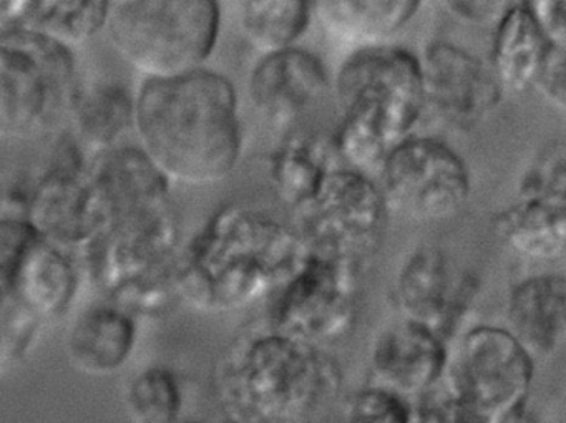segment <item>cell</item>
<instances>
[{
  "label": "cell",
  "mask_w": 566,
  "mask_h": 423,
  "mask_svg": "<svg viewBox=\"0 0 566 423\" xmlns=\"http://www.w3.org/2000/svg\"><path fill=\"white\" fill-rule=\"evenodd\" d=\"M530 14L545 41L553 47L566 49V4L563 0L526 2Z\"/></svg>",
  "instance_id": "obj_33"
},
{
  "label": "cell",
  "mask_w": 566,
  "mask_h": 423,
  "mask_svg": "<svg viewBox=\"0 0 566 423\" xmlns=\"http://www.w3.org/2000/svg\"><path fill=\"white\" fill-rule=\"evenodd\" d=\"M306 254L296 230L273 214L224 204L181 244L175 293L198 313H238L273 296Z\"/></svg>",
  "instance_id": "obj_1"
},
{
  "label": "cell",
  "mask_w": 566,
  "mask_h": 423,
  "mask_svg": "<svg viewBox=\"0 0 566 423\" xmlns=\"http://www.w3.org/2000/svg\"><path fill=\"white\" fill-rule=\"evenodd\" d=\"M496 423H545L542 419L535 415L528 406L522 405L520 409L513 410V412L506 413L505 416L499 420Z\"/></svg>",
  "instance_id": "obj_35"
},
{
  "label": "cell",
  "mask_w": 566,
  "mask_h": 423,
  "mask_svg": "<svg viewBox=\"0 0 566 423\" xmlns=\"http://www.w3.org/2000/svg\"><path fill=\"white\" fill-rule=\"evenodd\" d=\"M360 263L307 251L296 273L273 294L270 329L321 347L353 329Z\"/></svg>",
  "instance_id": "obj_10"
},
{
  "label": "cell",
  "mask_w": 566,
  "mask_h": 423,
  "mask_svg": "<svg viewBox=\"0 0 566 423\" xmlns=\"http://www.w3.org/2000/svg\"><path fill=\"white\" fill-rule=\"evenodd\" d=\"M516 198L566 201L565 141H552L538 151L520 177Z\"/></svg>",
  "instance_id": "obj_29"
},
{
  "label": "cell",
  "mask_w": 566,
  "mask_h": 423,
  "mask_svg": "<svg viewBox=\"0 0 566 423\" xmlns=\"http://www.w3.org/2000/svg\"><path fill=\"white\" fill-rule=\"evenodd\" d=\"M327 88L329 74L323 61L297 45L260 57L248 78L254 112L276 130H290Z\"/></svg>",
  "instance_id": "obj_16"
},
{
  "label": "cell",
  "mask_w": 566,
  "mask_h": 423,
  "mask_svg": "<svg viewBox=\"0 0 566 423\" xmlns=\"http://www.w3.org/2000/svg\"><path fill=\"white\" fill-rule=\"evenodd\" d=\"M334 91L339 124L331 141L337 157L360 173L379 170L426 112L419 57L394 45L354 51Z\"/></svg>",
  "instance_id": "obj_4"
},
{
  "label": "cell",
  "mask_w": 566,
  "mask_h": 423,
  "mask_svg": "<svg viewBox=\"0 0 566 423\" xmlns=\"http://www.w3.org/2000/svg\"><path fill=\"white\" fill-rule=\"evenodd\" d=\"M87 173L104 207L107 228L171 208V184L138 147L118 145L95 155Z\"/></svg>",
  "instance_id": "obj_17"
},
{
  "label": "cell",
  "mask_w": 566,
  "mask_h": 423,
  "mask_svg": "<svg viewBox=\"0 0 566 423\" xmlns=\"http://www.w3.org/2000/svg\"><path fill=\"white\" fill-rule=\"evenodd\" d=\"M134 131L168 183L213 187L233 173L243 150L237 88L210 68L144 81L135 94Z\"/></svg>",
  "instance_id": "obj_2"
},
{
  "label": "cell",
  "mask_w": 566,
  "mask_h": 423,
  "mask_svg": "<svg viewBox=\"0 0 566 423\" xmlns=\"http://www.w3.org/2000/svg\"><path fill=\"white\" fill-rule=\"evenodd\" d=\"M135 95L120 84H102L81 92L72 121L78 141L95 155L120 145L122 138L134 130Z\"/></svg>",
  "instance_id": "obj_26"
},
{
  "label": "cell",
  "mask_w": 566,
  "mask_h": 423,
  "mask_svg": "<svg viewBox=\"0 0 566 423\" xmlns=\"http://www.w3.org/2000/svg\"><path fill=\"white\" fill-rule=\"evenodd\" d=\"M535 91L553 110H566V49L549 47L533 82Z\"/></svg>",
  "instance_id": "obj_31"
},
{
  "label": "cell",
  "mask_w": 566,
  "mask_h": 423,
  "mask_svg": "<svg viewBox=\"0 0 566 423\" xmlns=\"http://www.w3.org/2000/svg\"><path fill=\"white\" fill-rule=\"evenodd\" d=\"M71 49L31 32H0V138L32 140L57 131L81 95Z\"/></svg>",
  "instance_id": "obj_8"
},
{
  "label": "cell",
  "mask_w": 566,
  "mask_h": 423,
  "mask_svg": "<svg viewBox=\"0 0 566 423\" xmlns=\"http://www.w3.org/2000/svg\"><path fill=\"white\" fill-rule=\"evenodd\" d=\"M447 357V342L400 317L377 334L370 367L379 387L410 400L442 382Z\"/></svg>",
  "instance_id": "obj_18"
},
{
  "label": "cell",
  "mask_w": 566,
  "mask_h": 423,
  "mask_svg": "<svg viewBox=\"0 0 566 423\" xmlns=\"http://www.w3.org/2000/svg\"><path fill=\"white\" fill-rule=\"evenodd\" d=\"M535 359L496 326H476L449 350L442 383L467 412L499 422L525 405Z\"/></svg>",
  "instance_id": "obj_9"
},
{
  "label": "cell",
  "mask_w": 566,
  "mask_h": 423,
  "mask_svg": "<svg viewBox=\"0 0 566 423\" xmlns=\"http://www.w3.org/2000/svg\"><path fill=\"white\" fill-rule=\"evenodd\" d=\"M181 250L174 208L111 224L85 250L88 271L107 303L132 316L164 314L175 293Z\"/></svg>",
  "instance_id": "obj_7"
},
{
  "label": "cell",
  "mask_w": 566,
  "mask_h": 423,
  "mask_svg": "<svg viewBox=\"0 0 566 423\" xmlns=\"http://www.w3.org/2000/svg\"><path fill=\"white\" fill-rule=\"evenodd\" d=\"M107 14V0L0 2L2 29L31 32L71 51L97 38L105 29Z\"/></svg>",
  "instance_id": "obj_22"
},
{
  "label": "cell",
  "mask_w": 566,
  "mask_h": 423,
  "mask_svg": "<svg viewBox=\"0 0 566 423\" xmlns=\"http://www.w3.org/2000/svg\"><path fill=\"white\" fill-rule=\"evenodd\" d=\"M132 423H185L187 395L170 367L150 366L137 373L125 390Z\"/></svg>",
  "instance_id": "obj_28"
},
{
  "label": "cell",
  "mask_w": 566,
  "mask_h": 423,
  "mask_svg": "<svg viewBox=\"0 0 566 423\" xmlns=\"http://www.w3.org/2000/svg\"><path fill=\"white\" fill-rule=\"evenodd\" d=\"M69 251L22 216H0V376L34 349L42 329L65 316L78 293Z\"/></svg>",
  "instance_id": "obj_5"
},
{
  "label": "cell",
  "mask_w": 566,
  "mask_h": 423,
  "mask_svg": "<svg viewBox=\"0 0 566 423\" xmlns=\"http://www.w3.org/2000/svg\"><path fill=\"white\" fill-rule=\"evenodd\" d=\"M479 293V276L437 246L410 251L394 279L400 317L426 327L443 342L459 332Z\"/></svg>",
  "instance_id": "obj_13"
},
{
  "label": "cell",
  "mask_w": 566,
  "mask_h": 423,
  "mask_svg": "<svg viewBox=\"0 0 566 423\" xmlns=\"http://www.w3.org/2000/svg\"><path fill=\"white\" fill-rule=\"evenodd\" d=\"M313 21V2L248 0L240 4V29L248 44L264 57L296 47Z\"/></svg>",
  "instance_id": "obj_27"
},
{
  "label": "cell",
  "mask_w": 566,
  "mask_h": 423,
  "mask_svg": "<svg viewBox=\"0 0 566 423\" xmlns=\"http://www.w3.org/2000/svg\"><path fill=\"white\" fill-rule=\"evenodd\" d=\"M220 29L213 0H117L104 31L144 81H171L207 68Z\"/></svg>",
  "instance_id": "obj_6"
},
{
  "label": "cell",
  "mask_w": 566,
  "mask_h": 423,
  "mask_svg": "<svg viewBox=\"0 0 566 423\" xmlns=\"http://www.w3.org/2000/svg\"><path fill=\"white\" fill-rule=\"evenodd\" d=\"M493 233L500 243L528 263L562 261L566 251V201L516 198L495 214Z\"/></svg>",
  "instance_id": "obj_23"
},
{
  "label": "cell",
  "mask_w": 566,
  "mask_h": 423,
  "mask_svg": "<svg viewBox=\"0 0 566 423\" xmlns=\"http://www.w3.org/2000/svg\"><path fill=\"white\" fill-rule=\"evenodd\" d=\"M409 402V423H457L460 406L442 382Z\"/></svg>",
  "instance_id": "obj_32"
},
{
  "label": "cell",
  "mask_w": 566,
  "mask_h": 423,
  "mask_svg": "<svg viewBox=\"0 0 566 423\" xmlns=\"http://www.w3.org/2000/svg\"><path fill=\"white\" fill-rule=\"evenodd\" d=\"M387 213L413 223H437L463 210L472 193V175L446 141L412 137L394 148L379 170Z\"/></svg>",
  "instance_id": "obj_11"
},
{
  "label": "cell",
  "mask_w": 566,
  "mask_h": 423,
  "mask_svg": "<svg viewBox=\"0 0 566 423\" xmlns=\"http://www.w3.org/2000/svg\"><path fill=\"white\" fill-rule=\"evenodd\" d=\"M213 382L228 423H321L343 373L321 347L268 329L237 337L218 359Z\"/></svg>",
  "instance_id": "obj_3"
},
{
  "label": "cell",
  "mask_w": 566,
  "mask_h": 423,
  "mask_svg": "<svg viewBox=\"0 0 566 423\" xmlns=\"http://www.w3.org/2000/svg\"><path fill=\"white\" fill-rule=\"evenodd\" d=\"M333 141L311 131L286 135L268 161L271 187L281 203L300 210L323 187L334 165ZM337 157V155H336Z\"/></svg>",
  "instance_id": "obj_24"
},
{
  "label": "cell",
  "mask_w": 566,
  "mask_h": 423,
  "mask_svg": "<svg viewBox=\"0 0 566 423\" xmlns=\"http://www.w3.org/2000/svg\"><path fill=\"white\" fill-rule=\"evenodd\" d=\"M505 316V329L533 359L556 356L566 340L565 276L542 273L513 284Z\"/></svg>",
  "instance_id": "obj_19"
},
{
  "label": "cell",
  "mask_w": 566,
  "mask_h": 423,
  "mask_svg": "<svg viewBox=\"0 0 566 423\" xmlns=\"http://www.w3.org/2000/svg\"><path fill=\"white\" fill-rule=\"evenodd\" d=\"M294 214L293 228L307 251L363 263L376 250L389 213L369 175L336 168Z\"/></svg>",
  "instance_id": "obj_12"
},
{
  "label": "cell",
  "mask_w": 566,
  "mask_h": 423,
  "mask_svg": "<svg viewBox=\"0 0 566 423\" xmlns=\"http://www.w3.org/2000/svg\"><path fill=\"white\" fill-rule=\"evenodd\" d=\"M69 145L32 188L22 218L49 243L65 251H85L107 230V216L77 144Z\"/></svg>",
  "instance_id": "obj_14"
},
{
  "label": "cell",
  "mask_w": 566,
  "mask_h": 423,
  "mask_svg": "<svg viewBox=\"0 0 566 423\" xmlns=\"http://www.w3.org/2000/svg\"><path fill=\"white\" fill-rule=\"evenodd\" d=\"M552 45L536 28L526 2H510L493 29L490 68L503 92L532 91L543 59Z\"/></svg>",
  "instance_id": "obj_25"
},
{
  "label": "cell",
  "mask_w": 566,
  "mask_h": 423,
  "mask_svg": "<svg viewBox=\"0 0 566 423\" xmlns=\"http://www.w3.org/2000/svg\"><path fill=\"white\" fill-rule=\"evenodd\" d=\"M0 216H4V214H0Z\"/></svg>",
  "instance_id": "obj_36"
},
{
  "label": "cell",
  "mask_w": 566,
  "mask_h": 423,
  "mask_svg": "<svg viewBox=\"0 0 566 423\" xmlns=\"http://www.w3.org/2000/svg\"><path fill=\"white\" fill-rule=\"evenodd\" d=\"M343 423H409V402L382 387H369L347 402Z\"/></svg>",
  "instance_id": "obj_30"
},
{
  "label": "cell",
  "mask_w": 566,
  "mask_h": 423,
  "mask_svg": "<svg viewBox=\"0 0 566 423\" xmlns=\"http://www.w3.org/2000/svg\"><path fill=\"white\" fill-rule=\"evenodd\" d=\"M419 67L426 108L455 130H473L502 104L490 65L453 42H429Z\"/></svg>",
  "instance_id": "obj_15"
},
{
  "label": "cell",
  "mask_w": 566,
  "mask_h": 423,
  "mask_svg": "<svg viewBox=\"0 0 566 423\" xmlns=\"http://www.w3.org/2000/svg\"><path fill=\"white\" fill-rule=\"evenodd\" d=\"M420 8L417 0H324L313 2V18L334 41L363 51L389 45Z\"/></svg>",
  "instance_id": "obj_21"
},
{
  "label": "cell",
  "mask_w": 566,
  "mask_h": 423,
  "mask_svg": "<svg viewBox=\"0 0 566 423\" xmlns=\"http://www.w3.org/2000/svg\"><path fill=\"white\" fill-rule=\"evenodd\" d=\"M450 14L459 21L476 28H492L499 24L502 15L509 9L510 2H447Z\"/></svg>",
  "instance_id": "obj_34"
},
{
  "label": "cell",
  "mask_w": 566,
  "mask_h": 423,
  "mask_svg": "<svg viewBox=\"0 0 566 423\" xmlns=\"http://www.w3.org/2000/svg\"><path fill=\"white\" fill-rule=\"evenodd\" d=\"M137 340V317L105 300L85 309L72 324L69 359L87 376H114L134 356Z\"/></svg>",
  "instance_id": "obj_20"
}]
</instances>
